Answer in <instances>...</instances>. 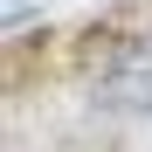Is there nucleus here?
<instances>
[{
    "label": "nucleus",
    "instance_id": "f257e3e1",
    "mask_svg": "<svg viewBox=\"0 0 152 152\" xmlns=\"http://www.w3.org/2000/svg\"><path fill=\"white\" fill-rule=\"evenodd\" d=\"M90 104L111 111V118H145L152 111V35L118 48V62L90 83Z\"/></svg>",
    "mask_w": 152,
    "mask_h": 152
}]
</instances>
